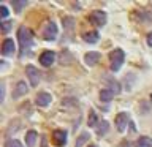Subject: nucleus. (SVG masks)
<instances>
[{
	"label": "nucleus",
	"instance_id": "nucleus-25",
	"mask_svg": "<svg viewBox=\"0 0 152 147\" xmlns=\"http://www.w3.org/2000/svg\"><path fill=\"white\" fill-rule=\"evenodd\" d=\"M10 27H11V24H10V21H5V24L2 22V32H3V33H8Z\"/></svg>",
	"mask_w": 152,
	"mask_h": 147
},
{
	"label": "nucleus",
	"instance_id": "nucleus-18",
	"mask_svg": "<svg viewBox=\"0 0 152 147\" xmlns=\"http://www.w3.org/2000/svg\"><path fill=\"white\" fill-rule=\"evenodd\" d=\"M113 97H114V93L108 89H103L102 92H100V100H102V101H111Z\"/></svg>",
	"mask_w": 152,
	"mask_h": 147
},
{
	"label": "nucleus",
	"instance_id": "nucleus-12",
	"mask_svg": "<svg viewBox=\"0 0 152 147\" xmlns=\"http://www.w3.org/2000/svg\"><path fill=\"white\" fill-rule=\"evenodd\" d=\"M51 100H52L51 95L46 93V92L37 95V104H38V106H48V104L51 103Z\"/></svg>",
	"mask_w": 152,
	"mask_h": 147
},
{
	"label": "nucleus",
	"instance_id": "nucleus-13",
	"mask_svg": "<svg viewBox=\"0 0 152 147\" xmlns=\"http://www.w3.org/2000/svg\"><path fill=\"white\" fill-rule=\"evenodd\" d=\"M83 38L87 43H97L100 40V35H98V32H86L83 33Z\"/></svg>",
	"mask_w": 152,
	"mask_h": 147
},
{
	"label": "nucleus",
	"instance_id": "nucleus-5",
	"mask_svg": "<svg viewBox=\"0 0 152 147\" xmlns=\"http://www.w3.org/2000/svg\"><path fill=\"white\" fill-rule=\"evenodd\" d=\"M26 74H27L28 82H30L32 87H37L38 82H40V71H38L33 65H28L26 68Z\"/></svg>",
	"mask_w": 152,
	"mask_h": 147
},
{
	"label": "nucleus",
	"instance_id": "nucleus-11",
	"mask_svg": "<svg viewBox=\"0 0 152 147\" xmlns=\"http://www.w3.org/2000/svg\"><path fill=\"white\" fill-rule=\"evenodd\" d=\"M100 52H95V51H92V52H87V54L84 55V62L87 63L89 66H94V65H97L98 63V60H100Z\"/></svg>",
	"mask_w": 152,
	"mask_h": 147
},
{
	"label": "nucleus",
	"instance_id": "nucleus-29",
	"mask_svg": "<svg viewBox=\"0 0 152 147\" xmlns=\"http://www.w3.org/2000/svg\"><path fill=\"white\" fill-rule=\"evenodd\" d=\"M151 100H152V93H151Z\"/></svg>",
	"mask_w": 152,
	"mask_h": 147
},
{
	"label": "nucleus",
	"instance_id": "nucleus-6",
	"mask_svg": "<svg viewBox=\"0 0 152 147\" xmlns=\"http://www.w3.org/2000/svg\"><path fill=\"white\" fill-rule=\"evenodd\" d=\"M128 122H130V120H128V116H127L125 112L117 114V116H116V128H117V131H119V133H124V131H125Z\"/></svg>",
	"mask_w": 152,
	"mask_h": 147
},
{
	"label": "nucleus",
	"instance_id": "nucleus-27",
	"mask_svg": "<svg viewBox=\"0 0 152 147\" xmlns=\"http://www.w3.org/2000/svg\"><path fill=\"white\" fill-rule=\"evenodd\" d=\"M147 44H149V46L152 47V32L149 33V35H147Z\"/></svg>",
	"mask_w": 152,
	"mask_h": 147
},
{
	"label": "nucleus",
	"instance_id": "nucleus-9",
	"mask_svg": "<svg viewBox=\"0 0 152 147\" xmlns=\"http://www.w3.org/2000/svg\"><path fill=\"white\" fill-rule=\"evenodd\" d=\"M14 49H16V46H14V41L11 38H7L3 43H2V55H11Z\"/></svg>",
	"mask_w": 152,
	"mask_h": 147
},
{
	"label": "nucleus",
	"instance_id": "nucleus-14",
	"mask_svg": "<svg viewBox=\"0 0 152 147\" xmlns=\"http://www.w3.org/2000/svg\"><path fill=\"white\" fill-rule=\"evenodd\" d=\"M35 142H37V131L30 130V131L26 135V144H27L28 147H33V146H35Z\"/></svg>",
	"mask_w": 152,
	"mask_h": 147
},
{
	"label": "nucleus",
	"instance_id": "nucleus-28",
	"mask_svg": "<svg viewBox=\"0 0 152 147\" xmlns=\"http://www.w3.org/2000/svg\"><path fill=\"white\" fill-rule=\"evenodd\" d=\"M89 147H97V146H89Z\"/></svg>",
	"mask_w": 152,
	"mask_h": 147
},
{
	"label": "nucleus",
	"instance_id": "nucleus-16",
	"mask_svg": "<svg viewBox=\"0 0 152 147\" xmlns=\"http://www.w3.org/2000/svg\"><path fill=\"white\" fill-rule=\"evenodd\" d=\"M108 90H111V92L114 95H117L119 92H121V85H119L117 81H114V79H108Z\"/></svg>",
	"mask_w": 152,
	"mask_h": 147
},
{
	"label": "nucleus",
	"instance_id": "nucleus-24",
	"mask_svg": "<svg viewBox=\"0 0 152 147\" xmlns=\"http://www.w3.org/2000/svg\"><path fill=\"white\" fill-rule=\"evenodd\" d=\"M0 16H2V19H7L8 17V8L5 7L3 3L0 5Z\"/></svg>",
	"mask_w": 152,
	"mask_h": 147
},
{
	"label": "nucleus",
	"instance_id": "nucleus-26",
	"mask_svg": "<svg viewBox=\"0 0 152 147\" xmlns=\"http://www.w3.org/2000/svg\"><path fill=\"white\" fill-rule=\"evenodd\" d=\"M0 95H2V98H0V101L3 103V98H5V87H3V84L0 85Z\"/></svg>",
	"mask_w": 152,
	"mask_h": 147
},
{
	"label": "nucleus",
	"instance_id": "nucleus-1",
	"mask_svg": "<svg viewBox=\"0 0 152 147\" xmlns=\"http://www.w3.org/2000/svg\"><path fill=\"white\" fill-rule=\"evenodd\" d=\"M18 40H19V46H21L22 52H26L27 49H30L33 46V38H32V33L30 30L26 27V25H21L18 30Z\"/></svg>",
	"mask_w": 152,
	"mask_h": 147
},
{
	"label": "nucleus",
	"instance_id": "nucleus-17",
	"mask_svg": "<svg viewBox=\"0 0 152 147\" xmlns=\"http://www.w3.org/2000/svg\"><path fill=\"white\" fill-rule=\"evenodd\" d=\"M95 130H97V135H98V136H103L104 133L109 130V123H108L106 120H102V122L97 125V128H95Z\"/></svg>",
	"mask_w": 152,
	"mask_h": 147
},
{
	"label": "nucleus",
	"instance_id": "nucleus-15",
	"mask_svg": "<svg viewBox=\"0 0 152 147\" xmlns=\"http://www.w3.org/2000/svg\"><path fill=\"white\" fill-rule=\"evenodd\" d=\"M135 147H152V139L147 136H142L135 142Z\"/></svg>",
	"mask_w": 152,
	"mask_h": 147
},
{
	"label": "nucleus",
	"instance_id": "nucleus-3",
	"mask_svg": "<svg viewBox=\"0 0 152 147\" xmlns=\"http://www.w3.org/2000/svg\"><path fill=\"white\" fill-rule=\"evenodd\" d=\"M57 25H56V22L54 21H48L46 22V25L45 28H43V38L48 41H52V40H56L57 38Z\"/></svg>",
	"mask_w": 152,
	"mask_h": 147
},
{
	"label": "nucleus",
	"instance_id": "nucleus-7",
	"mask_svg": "<svg viewBox=\"0 0 152 147\" xmlns=\"http://www.w3.org/2000/svg\"><path fill=\"white\" fill-rule=\"evenodd\" d=\"M54 60H56V54H54L52 51H45V52H41L40 62H41L43 66H51L52 63H54Z\"/></svg>",
	"mask_w": 152,
	"mask_h": 147
},
{
	"label": "nucleus",
	"instance_id": "nucleus-23",
	"mask_svg": "<svg viewBox=\"0 0 152 147\" xmlns=\"http://www.w3.org/2000/svg\"><path fill=\"white\" fill-rule=\"evenodd\" d=\"M5 147H24V146H22L18 139H10L7 144H5Z\"/></svg>",
	"mask_w": 152,
	"mask_h": 147
},
{
	"label": "nucleus",
	"instance_id": "nucleus-22",
	"mask_svg": "<svg viewBox=\"0 0 152 147\" xmlns=\"http://www.w3.org/2000/svg\"><path fill=\"white\" fill-rule=\"evenodd\" d=\"M60 57H62V59H60V63L62 65H65V63H71V54H70V52H62V54H60Z\"/></svg>",
	"mask_w": 152,
	"mask_h": 147
},
{
	"label": "nucleus",
	"instance_id": "nucleus-21",
	"mask_svg": "<svg viewBox=\"0 0 152 147\" xmlns=\"http://www.w3.org/2000/svg\"><path fill=\"white\" fill-rule=\"evenodd\" d=\"M98 122H97V114H95V111H90L89 114V127H95L97 128Z\"/></svg>",
	"mask_w": 152,
	"mask_h": 147
},
{
	"label": "nucleus",
	"instance_id": "nucleus-2",
	"mask_svg": "<svg viewBox=\"0 0 152 147\" xmlns=\"http://www.w3.org/2000/svg\"><path fill=\"white\" fill-rule=\"evenodd\" d=\"M124 60H125V54H124L122 49H114L109 54V68L111 71H119L121 66L124 65Z\"/></svg>",
	"mask_w": 152,
	"mask_h": 147
},
{
	"label": "nucleus",
	"instance_id": "nucleus-10",
	"mask_svg": "<svg viewBox=\"0 0 152 147\" xmlns=\"http://www.w3.org/2000/svg\"><path fill=\"white\" fill-rule=\"evenodd\" d=\"M27 90H28L27 84L24 82V81H19V82L16 84V87H14V90H13V97H14V100L19 98V97H22V95H26Z\"/></svg>",
	"mask_w": 152,
	"mask_h": 147
},
{
	"label": "nucleus",
	"instance_id": "nucleus-8",
	"mask_svg": "<svg viewBox=\"0 0 152 147\" xmlns=\"http://www.w3.org/2000/svg\"><path fill=\"white\" fill-rule=\"evenodd\" d=\"M52 141H54V144L56 146H65V142H66V131L64 130H56L54 133H52Z\"/></svg>",
	"mask_w": 152,
	"mask_h": 147
},
{
	"label": "nucleus",
	"instance_id": "nucleus-20",
	"mask_svg": "<svg viewBox=\"0 0 152 147\" xmlns=\"http://www.w3.org/2000/svg\"><path fill=\"white\" fill-rule=\"evenodd\" d=\"M27 2H26V0H22V2H19V0H14V2H13V7H14V11H16V13H21L22 11V8L24 7H27Z\"/></svg>",
	"mask_w": 152,
	"mask_h": 147
},
{
	"label": "nucleus",
	"instance_id": "nucleus-19",
	"mask_svg": "<svg viewBox=\"0 0 152 147\" xmlns=\"http://www.w3.org/2000/svg\"><path fill=\"white\" fill-rule=\"evenodd\" d=\"M87 141H89V133H87V131L81 133V136L76 139V147H83Z\"/></svg>",
	"mask_w": 152,
	"mask_h": 147
},
{
	"label": "nucleus",
	"instance_id": "nucleus-4",
	"mask_svg": "<svg viewBox=\"0 0 152 147\" xmlns=\"http://www.w3.org/2000/svg\"><path fill=\"white\" fill-rule=\"evenodd\" d=\"M89 21L94 24V25L97 27H103L104 24H106V14H104V11H100V9H97V11H92L89 16Z\"/></svg>",
	"mask_w": 152,
	"mask_h": 147
}]
</instances>
